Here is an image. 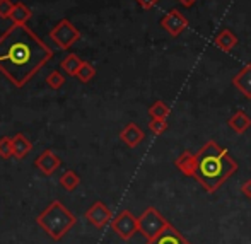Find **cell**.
<instances>
[{
    "mask_svg": "<svg viewBox=\"0 0 251 244\" xmlns=\"http://www.w3.org/2000/svg\"><path fill=\"white\" fill-rule=\"evenodd\" d=\"M161 27L169 34V36L176 38L188 27V19H186L178 9H171L161 19Z\"/></svg>",
    "mask_w": 251,
    "mask_h": 244,
    "instance_id": "obj_8",
    "label": "cell"
},
{
    "mask_svg": "<svg viewBox=\"0 0 251 244\" xmlns=\"http://www.w3.org/2000/svg\"><path fill=\"white\" fill-rule=\"evenodd\" d=\"M53 58V49L26 24H12L0 34V72L24 87Z\"/></svg>",
    "mask_w": 251,
    "mask_h": 244,
    "instance_id": "obj_1",
    "label": "cell"
},
{
    "mask_svg": "<svg viewBox=\"0 0 251 244\" xmlns=\"http://www.w3.org/2000/svg\"><path fill=\"white\" fill-rule=\"evenodd\" d=\"M80 65H82V60H80L75 53H72V55L65 56V58L62 60V63H60V69H62L67 75L75 77L77 72H79V69H80Z\"/></svg>",
    "mask_w": 251,
    "mask_h": 244,
    "instance_id": "obj_18",
    "label": "cell"
},
{
    "mask_svg": "<svg viewBox=\"0 0 251 244\" xmlns=\"http://www.w3.org/2000/svg\"><path fill=\"white\" fill-rule=\"evenodd\" d=\"M79 185H80L79 174H77L75 171H72V169H69V171H65L60 176V186L65 188L67 192H74Z\"/></svg>",
    "mask_w": 251,
    "mask_h": 244,
    "instance_id": "obj_19",
    "label": "cell"
},
{
    "mask_svg": "<svg viewBox=\"0 0 251 244\" xmlns=\"http://www.w3.org/2000/svg\"><path fill=\"white\" fill-rule=\"evenodd\" d=\"M232 86H234L246 99H251V63L243 67V69L232 77Z\"/></svg>",
    "mask_w": 251,
    "mask_h": 244,
    "instance_id": "obj_11",
    "label": "cell"
},
{
    "mask_svg": "<svg viewBox=\"0 0 251 244\" xmlns=\"http://www.w3.org/2000/svg\"><path fill=\"white\" fill-rule=\"evenodd\" d=\"M33 17V12L31 9L23 2H16L14 3L12 14H10V21L12 24H27V21Z\"/></svg>",
    "mask_w": 251,
    "mask_h": 244,
    "instance_id": "obj_17",
    "label": "cell"
},
{
    "mask_svg": "<svg viewBox=\"0 0 251 244\" xmlns=\"http://www.w3.org/2000/svg\"><path fill=\"white\" fill-rule=\"evenodd\" d=\"M238 171V162L229 155L227 148L208 140L197 152V171L193 178L207 193H215Z\"/></svg>",
    "mask_w": 251,
    "mask_h": 244,
    "instance_id": "obj_2",
    "label": "cell"
},
{
    "mask_svg": "<svg viewBox=\"0 0 251 244\" xmlns=\"http://www.w3.org/2000/svg\"><path fill=\"white\" fill-rule=\"evenodd\" d=\"M111 229L120 239L130 241L139 232V217H135L130 210H122L116 217H113Z\"/></svg>",
    "mask_w": 251,
    "mask_h": 244,
    "instance_id": "obj_6",
    "label": "cell"
},
{
    "mask_svg": "<svg viewBox=\"0 0 251 244\" xmlns=\"http://www.w3.org/2000/svg\"><path fill=\"white\" fill-rule=\"evenodd\" d=\"M175 166L178 171H181L185 176L193 178L197 171V154H192L190 150H185L181 155H178L175 161Z\"/></svg>",
    "mask_w": 251,
    "mask_h": 244,
    "instance_id": "obj_12",
    "label": "cell"
},
{
    "mask_svg": "<svg viewBox=\"0 0 251 244\" xmlns=\"http://www.w3.org/2000/svg\"><path fill=\"white\" fill-rule=\"evenodd\" d=\"M47 84H48V87H51V89L56 91V89H60L63 84H65V77H63L58 70H53L50 75L47 77Z\"/></svg>",
    "mask_w": 251,
    "mask_h": 244,
    "instance_id": "obj_23",
    "label": "cell"
},
{
    "mask_svg": "<svg viewBox=\"0 0 251 244\" xmlns=\"http://www.w3.org/2000/svg\"><path fill=\"white\" fill-rule=\"evenodd\" d=\"M171 115V109L168 108V104H164L162 101H155L154 104L149 108V116L151 120L152 118H166L168 120V116Z\"/></svg>",
    "mask_w": 251,
    "mask_h": 244,
    "instance_id": "obj_21",
    "label": "cell"
},
{
    "mask_svg": "<svg viewBox=\"0 0 251 244\" xmlns=\"http://www.w3.org/2000/svg\"><path fill=\"white\" fill-rule=\"evenodd\" d=\"M50 38L60 49H69L80 40V31L69 19H62L51 27Z\"/></svg>",
    "mask_w": 251,
    "mask_h": 244,
    "instance_id": "obj_5",
    "label": "cell"
},
{
    "mask_svg": "<svg viewBox=\"0 0 251 244\" xmlns=\"http://www.w3.org/2000/svg\"><path fill=\"white\" fill-rule=\"evenodd\" d=\"M86 219H87V222L93 224L96 229H104L108 224H111L113 214L108 208V205L98 200L86 210Z\"/></svg>",
    "mask_w": 251,
    "mask_h": 244,
    "instance_id": "obj_7",
    "label": "cell"
},
{
    "mask_svg": "<svg viewBox=\"0 0 251 244\" xmlns=\"http://www.w3.org/2000/svg\"><path fill=\"white\" fill-rule=\"evenodd\" d=\"M241 193L246 198H250V200H251V179H246V181L241 185Z\"/></svg>",
    "mask_w": 251,
    "mask_h": 244,
    "instance_id": "obj_27",
    "label": "cell"
},
{
    "mask_svg": "<svg viewBox=\"0 0 251 244\" xmlns=\"http://www.w3.org/2000/svg\"><path fill=\"white\" fill-rule=\"evenodd\" d=\"M168 227H171L168 219L162 217V215L159 214L157 208H154V207H147L146 210L142 212V215L139 217V232L147 239V241L155 239Z\"/></svg>",
    "mask_w": 251,
    "mask_h": 244,
    "instance_id": "obj_4",
    "label": "cell"
},
{
    "mask_svg": "<svg viewBox=\"0 0 251 244\" xmlns=\"http://www.w3.org/2000/svg\"><path fill=\"white\" fill-rule=\"evenodd\" d=\"M12 0H0V19H10V14L14 9Z\"/></svg>",
    "mask_w": 251,
    "mask_h": 244,
    "instance_id": "obj_25",
    "label": "cell"
},
{
    "mask_svg": "<svg viewBox=\"0 0 251 244\" xmlns=\"http://www.w3.org/2000/svg\"><path fill=\"white\" fill-rule=\"evenodd\" d=\"M146 139V133L135 123H128L125 128L120 132V140H122L125 146H128L130 148H135L137 146L142 144V140Z\"/></svg>",
    "mask_w": 251,
    "mask_h": 244,
    "instance_id": "obj_10",
    "label": "cell"
},
{
    "mask_svg": "<svg viewBox=\"0 0 251 244\" xmlns=\"http://www.w3.org/2000/svg\"><path fill=\"white\" fill-rule=\"evenodd\" d=\"M34 166H36V168L40 169L45 176H51L53 172L62 166V161H60V157L55 154V152H51L50 148H47V150H43L36 157Z\"/></svg>",
    "mask_w": 251,
    "mask_h": 244,
    "instance_id": "obj_9",
    "label": "cell"
},
{
    "mask_svg": "<svg viewBox=\"0 0 251 244\" xmlns=\"http://www.w3.org/2000/svg\"><path fill=\"white\" fill-rule=\"evenodd\" d=\"M75 215L60 200H51V203L36 217V224L50 236L53 241H60L75 225Z\"/></svg>",
    "mask_w": 251,
    "mask_h": 244,
    "instance_id": "obj_3",
    "label": "cell"
},
{
    "mask_svg": "<svg viewBox=\"0 0 251 244\" xmlns=\"http://www.w3.org/2000/svg\"><path fill=\"white\" fill-rule=\"evenodd\" d=\"M146 244H190L188 239L181 234L179 231H176L175 227H168L162 234H159L155 239L147 241Z\"/></svg>",
    "mask_w": 251,
    "mask_h": 244,
    "instance_id": "obj_13",
    "label": "cell"
},
{
    "mask_svg": "<svg viewBox=\"0 0 251 244\" xmlns=\"http://www.w3.org/2000/svg\"><path fill=\"white\" fill-rule=\"evenodd\" d=\"M149 130L154 135H162L168 130V120L166 118H152L149 123Z\"/></svg>",
    "mask_w": 251,
    "mask_h": 244,
    "instance_id": "obj_22",
    "label": "cell"
},
{
    "mask_svg": "<svg viewBox=\"0 0 251 244\" xmlns=\"http://www.w3.org/2000/svg\"><path fill=\"white\" fill-rule=\"evenodd\" d=\"M12 155H14L12 139H10V137H2V139H0V157L10 159Z\"/></svg>",
    "mask_w": 251,
    "mask_h": 244,
    "instance_id": "obj_24",
    "label": "cell"
},
{
    "mask_svg": "<svg viewBox=\"0 0 251 244\" xmlns=\"http://www.w3.org/2000/svg\"><path fill=\"white\" fill-rule=\"evenodd\" d=\"M94 75H96V69H94L89 62H82V65H80V69H79V72H77L75 77L82 84H87L94 79Z\"/></svg>",
    "mask_w": 251,
    "mask_h": 244,
    "instance_id": "obj_20",
    "label": "cell"
},
{
    "mask_svg": "<svg viewBox=\"0 0 251 244\" xmlns=\"http://www.w3.org/2000/svg\"><path fill=\"white\" fill-rule=\"evenodd\" d=\"M12 150H14V157L24 159L33 150V144H31V140L24 133H16L12 137Z\"/></svg>",
    "mask_w": 251,
    "mask_h": 244,
    "instance_id": "obj_14",
    "label": "cell"
},
{
    "mask_svg": "<svg viewBox=\"0 0 251 244\" xmlns=\"http://www.w3.org/2000/svg\"><path fill=\"white\" fill-rule=\"evenodd\" d=\"M227 125H229V128H231L232 132H236V133H239V135H241V133H245L246 130L251 126V118L246 115L245 111H241V109H239V111H236L234 115L227 120Z\"/></svg>",
    "mask_w": 251,
    "mask_h": 244,
    "instance_id": "obj_15",
    "label": "cell"
},
{
    "mask_svg": "<svg viewBox=\"0 0 251 244\" xmlns=\"http://www.w3.org/2000/svg\"><path fill=\"white\" fill-rule=\"evenodd\" d=\"M137 3H139L144 10H151V9H154V7L157 5L159 0H137Z\"/></svg>",
    "mask_w": 251,
    "mask_h": 244,
    "instance_id": "obj_26",
    "label": "cell"
},
{
    "mask_svg": "<svg viewBox=\"0 0 251 244\" xmlns=\"http://www.w3.org/2000/svg\"><path fill=\"white\" fill-rule=\"evenodd\" d=\"M179 3H181L183 7H186V9H190V7H193L197 3V0H178Z\"/></svg>",
    "mask_w": 251,
    "mask_h": 244,
    "instance_id": "obj_28",
    "label": "cell"
},
{
    "mask_svg": "<svg viewBox=\"0 0 251 244\" xmlns=\"http://www.w3.org/2000/svg\"><path fill=\"white\" fill-rule=\"evenodd\" d=\"M238 41H239L238 36H236L231 29H222L221 33L215 36L214 43H215V47L219 49H222V51H231V49L238 45Z\"/></svg>",
    "mask_w": 251,
    "mask_h": 244,
    "instance_id": "obj_16",
    "label": "cell"
}]
</instances>
